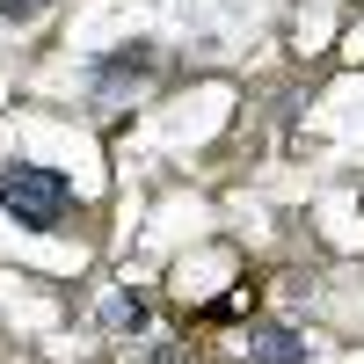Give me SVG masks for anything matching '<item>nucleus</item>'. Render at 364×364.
<instances>
[{
  "mask_svg": "<svg viewBox=\"0 0 364 364\" xmlns=\"http://www.w3.org/2000/svg\"><path fill=\"white\" fill-rule=\"evenodd\" d=\"M51 0H0V22H29V15H44Z\"/></svg>",
  "mask_w": 364,
  "mask_h": 364,
  "instance_id": "20e7f679",
  "label": "nucleus"
},
{
  "mask_svg": "<svg viewBox=\"0 0 364 364\" xmlns=\"http://www.w3.org/2000/svg\"><path fill=\"white\" fill-rule=\"evenodd\" d=\"M0 211H8L15 226L44 233V226H58V219L73 211V190H66V175H51V168H29V161H15L8 175H0Z\"/></svg>",
  "mask_w": 364,
  "mask_h": 364,
  "instance_id": "f257e3e1",
  "label": "nucleus"
},
{
  "mask_svg": "<svg viewBox=\"0 0 364 364\" xmlns=\"http://www.w3.org/2000/svg\"><path fill=\"white\" fill-rule=\"evenodd\" d=\"M248 364H306V343H299L291 328H262L255 350H248Z\"/></svg>",
  "mask_w": 364,
  "mask_h": 364,
  "instance_id": "7ed1b4c3",
  "label": "nucleus"
},
{
  "mask_svg": "<svg viewBox=\"0 0 364 364\" xmlns=\"http://www.w3.org/2000/svg\"><path fill=\"white\" fill-rule=\"evenodd\" d=\"M154 44H117L109 58H95V73H87V80H95L102 87V95H117V87H146V80H154Z\"/></svg>",
  "mask_w": 364,
  "mask_h": 364,
  "instance_id": "f03ea898",
  "label": "nucleus"
}]
</instances>
